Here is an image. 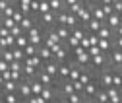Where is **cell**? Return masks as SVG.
<instances>
[{
  "mask_svg": "<svg viewBox=\"0 0 122 103\" xmlns=\"http://www.w3.org/2000/svg\"><path fill=\"white\" fill-rule=\"evenodd\" d=\"M95 80H97V84L101 86V87H111L112 86V70L107 66V68H103V70H99L97 74H95Z\"/></svg>",
  "mask_w": 122,
  "mask_h": 103,
  "instance_id": "1",
  "label": "cell"
},
{
  "mask_svg": "<svg viewBox=\"0 0 122 103\" xmlns=\"http://www.w3.org/2000/svg\"><path fill=\"white\" fill-rule=\"evenodd\" d=\"M37 22L47 29V27H54L56 25V12H45V14H39L37 16Z\"/></svg>",
  "mask_w": 122,
  "mask_h": 103,
  "instance_id": "2",
  "label": "cell"
},
{
  "mask_svg": "<svg viewBox=\"0 0 122 103\" xmlns=\"http://www.w3.org/2000/svg\"><path fill=\"white\" fill-rule=\"evenodd\" d=\"M18 95L20 99H29L33 93H31V80L23 78L21 82H18Z\"/></svg>",
  "mask_w": 122,
  "mask_h": 103,
  "instance_id": "3",
  "label": "cell"
},
{
  "mask_svg": "<svg viewBox=\"0 0 122 103\" xmlns=\"http://www.w3.org/2000/svg\"><path fill=\"white\" fill-rule=\"evenodd\" d=\"M109 66V60H107V53H101V54H95V56H91V68H93L95 72L103 70Z\"/></svg>",
  "mask_w": 122,
  "mask_h": 103,
  "instance_id": "4",
  "label": "cell"
},
{
  "mask_svg": "<svg viewBox=\"0 0 122 103\" xmlns=\"http://www.w3.org/2000/svg\"><path fill=\"white\" fill-rule=\"evenodd\" d=\"M43 86H58V78H54V76H51L49 72H45V70H39L37 72V76H35Z\"/></svg>",
  "mask_w": 122,
  "mask_h": 103,
  "instance_id": "5",
  "label": "cell"
},
{
  "mask_svg": "<svg viewBox=\"0 0 122 103\" xmlns=\"http://www.w3.org/2000/svg\"><path fill=\"white\" fill-rule=\"evenodd\" d=\"M72 58V56H70ZM70 58L66 62H60V66H58V82H62V80H68V76H70V68H72V64H70Z\"/></svg>",
  "mask_w": 122,
  "mask_h": 103,
  "instance_id": "6",
  "label": "cell"
},
{
  "mask_svg": "<svg viewBox=\"0 0 122 103\" xmlns=\"http://www.w3.org/2000/svg\"><path fill=\"white\" fill-rule=\"evenodd\" d=\"M37 56H41V58H43L45 62H49V60H52V58H54V54H52L51 47H47V45H45V43H43V45H39V47H37Z\"/></svg>",
  "mask_w": 122,
  "mask_h": 103,
  "instance_id": "7",
  "label": "cell"
},
{
  "mask_svg": "<svg viewBox=\"0 0 122 103\" xmlns=\"http://www.w3.org/2000/svg\"><path fill=\"white\" fill-rule=\"evenodd\" d=\"M58 66H60V62H56L54 58H52V60H49V62H45V66H43V70H45V72H49L51 76H54V78H58Z\"/></svg>",
  "mask_w": 122,
  "mask_h": 103,
  "instance_id": "8",
  "label": "cell"
},
{
  "mask_svg": "<svg viewBox=\"0 0 122 103\" xmlns=\"http://www.w3.org/2000/svg\"><path fill=\"white\" fill-rule=\"evenodd\" d=\"M0 92H2V93H12V92H16V93H18V82L6 80L2 86H0Z\"/></svg>",
  "mask_w": 122,
  "mask_h": 103,
  "instance_id": "9",
  "label": "cell"
},
{
  "mask_svg": "<svg viewBox=\"0 0 122 103\" xmlns=\"http://www.w3.org/2000/svg\"><path fill=\"white\" fill-rule=\"evenodd\" d=\"M105 23H107V25H109V27L112 29V31H114V29H116V27H118V25L122 23V20H120V16H118L116 12H112L111 16L107 18V22H105Z\"/></svg>",
  "mask_w": 122,
  "mask_h": 103,
  "instance_id": "10",
  "label": "cell"
},
{
  "mask_svg": "<svg viewBox=\"0 0 122 103\" xmlns=\"http://www.w3.org/2000/svg\"><path fill=\"white\" fill-rule=\"evenodd\" d=\"M56 29V33H58V37H60V41H68V37H70V33H72V29L68 27V25H56L54 27Z\"/></svg>",
  "mask_w": 122,
  "mask_h": 103,
  "instance_id": "11",
  "label": "cell"
},
{
  "mask_svg": "<svg viewBox=\"0 0 122 103\" xmlns=\"http://www.w3.org/2000/svg\"><path fill=\"white\" fill-rule=\"evenodd\" d=\"M97 35H99V39H112V37H114V31H112L107 23H103L101 29L97 31Z\"/></svg>",
  "mask_w": 122,
  "mask_h": 103,
  "instance_id": "12",
  "label": "cell"
},
{
  "mask_svg": "<svg viewBox=\"0 0 122 103\" xmlns=\"http://www.w3.org/2000/svg\"><path fill=\"white\" fill-rule=\"evenodd\" d=\"M101 25H103V22H99V20H95V18H91L89 22H87V25H85V29L89 33H97L99 29H101Z\"/></svg>",
  "mask_w": 122,
  "mask_h": 103,
  "instance_id": "13",
  "label": "cell"
},
{
  "mask_svg": "<svg viewBox=\"0 0 122 103\" xmlns=\"http://www.w3.org/2000/svg\"><path fill=\"white\" fill-rule=\"evenodd\" d=\"M99 49L103 51V53H109L111 49H112V39H99Z\"/></svg>",
  "mask_w": 122,
  "mask_h": 103,
  "instance_id": "14",
  "label": "cell"
},
{
  "mask_svg": "<svg viewBox=\"0 0 122 103\" xmlns=\"http://www.w3.org/2000/svg\"><path fill=\"white\" fill-rule=\"evenodd\" d=\"M43 87H45V86H43L37 78H33V80H31V93H33V95H41Z\"/></svg>",
  "mask_w": 122,
  "mask_h": 103,
  "instance_id": "15",
  "label": "cell"
},
{
  "mask_svg": "<svg viewBox=\"0 0 122 103\" xmlns=\"http://www.w3.org/2000/svg\"><path fill=\"white\" fill-rule=\"evenodd\" d=\"M93 99H95V101H103V103H109V93H107L105 87H99V92L95 93Z\"/></svg>",
  "mask_w": 122,
  "mask_h": 103,
  "instance_id": "16",
  "label": "cell"
},
{
  "mask_svg": "<svg viewBox=\"0 0 122 103\" xmlns=\"http://www.w3.org/2000/svg\"><path fill=\"white\" fill-rule=\"evenodd\" d=\"M62 99H66L68 103H83V97H81V93H78V92H74V93H70V95H66V97H62Z\"/></svg>",
  "mask_w": 122,
  "mask_h": 103,
  "instance_id": "17",
  "label": "cell"
},
{
  "mask_svg": "<svg viewBox=\"0 0 122 103\" xmlns=\"http://www.w3.org/2000/svg\"><path fill=\"white\" fill-rule=\"evenodd\" d=\"M27 43H29V37H27V33H25V31H23L21 35H18V37H16V47L23 49V47L27 45Z\"/></svg>",
  "mask_w": 122,
  "mask_h": 103,
  "instance_id": "18",
  "label": "cell"
},
{
  "mask_svg": "<svg viewBox=\"0 0 122 103\" xmlns=\"http://www.w3.org/2000/svg\"><path fill=\"white\" fill-rule=\"evenodd\" d=\"M4 95V103H18L20 101V95L16 92H12V93H2Z\"/></svg>",
  "mask_w": 122,
  "mask_h": 103,
  "instance_id": "19",
  "label": "cell"
},
{
  "mask_svg": "<svg viewBox=\"0 0 122 103\" xmlns=\"http://www.w3.org/2000/svg\"><path fill=\"white\" fill-rule=\"evenodd\" d=\"M23 53H25V56H33V54H37V45H33V43H27V45L23 47Z\"/></svg>",
  "mask_w": 122,
  "mask_h": 103,
  "instance_id": "20",
  "label": "cell"
},
{
  "mask_svg": "<svg viewBox=\"0 0 122 103\" xmlns=\"http://www.w3.org/2000/svg\"><path fill=\"white\" fill-rule=\"evenodd\" d=\"M66 25L72 29V27H76V25H80V22H78V16L76 14H70L68 12V20H66Z\"/></svg>",
  "mask_w": 122,
  "mask_h": 103,
  "instance_id": "21",
  "label": "cell"
},
{
  "mask_svg": "<svg viewBox=\"0 0 122 103\" xmlns=\"http://www.w3.org/2000/svg\"><path fill=\"white\" fill-rule=\"evenodd\" d=\"M16 10H18V8H16V4H14V0H12V4H10V6H8V8H6L2 14H0V16H4V18H12Z\"/></svg>",
  "mask_w": 122,
  "mask_h": 103,
  "instance_id": "22",
  "label": "cell"
},
{
  "mask_svg": "<svg viewBox=\"0 0 122 103\" xmlns=\"http://www.w3.org/2000/svg\"><path fill=\"white\" fill-rule=\"evenodd\" d=\"M49 4H51V10H52V12L64 10V4H62V0H49Z\"/></svg>",
  "mask_w": 122,
  "mask_h": 103,
  "instance_id": "23",
  "label": "cell"
},
{
  "mask_svg": "<svg viewBox=\"0 0 122 103\" xmlns=\"http://www.w3.org/2000/svg\"><path fill=\"white\" fill-rule=\"evenodd\" d=\"M112 86L122 90V78H120V74H118L116 70H112Z\"/></svg>",
  "mask_w": 122,
  "mask_h": 103,
  "instance_id": "24",
  "label": "cell"
},
{
  "mask_svg": "<svg viewBox=\"0 0 122 103\" xmlns=\"http://www.w3.org/2000/svg\"><path fill=\"white\" fill-rule=\"evenodd\" d=\"M45 12H51L49 0H41V2H39V14H45ZM39 14H37V16H39Z\"/></svg>",
  "mask_w": 122,
  "mask_h": 103,
  "instance_id": "25",
  "label": "cell"
},
{
  "mask_svg": "<svg viewBox=\"0 0 122 103\" xmlns=\"http://www.w3.org/2000/svg\"><path fill=\"white\" fill-rule=\"evenodd\" d=\"M2 58L8 60V62H12L14 60V49H2Z\"/></svg>",
  "mask_w": 122,
  "mask_h": 103,
  "instance_id": "26",
  "label": "cell"
},
{
  "mask_svg": "<svg viewBox=\"0 0 122 103\" xmlns=\"http://www.w3.org/2000/svg\"><path fill=\"white\" fill-rule=\"evenodd\" d=\"M23 58H25L23 49H20V47H14V60H23Z\"/></svg>",
  "mask_w": 122,
  "mask_h": 103,
  "instance_id": "27",
  "label": "cell"
},
{
  "mask_svg": "<svg viewBox=\"0 0 122 103\" xmlns=\"http://www.w3.org/2000/svg\"><path fill=\"white\" fill-rule=\"evenodd\" d=\"M10 33H12L14 37H18V35H21V33H23V29H21V25L18 23V25H14V27L10 29Z\"/></svg>",
  "mask_w": 122,
  "mask_h": 103,
  "instance_id": "28",
  "label": "cell"
},
{
  "mask_svg": "<svg viewBox=\"0 0 122 103\" xmlns=\"http://www.w3.org/2000/svg\"><path fill=\"white\" fill-rule=\"evenodd\" d=\"M29 103H49V101H45L41 95H31L29 97Z\"/></svg>",
  "mask_w": 122,
  "mask_h": 103,
  "instance_id": "29",
  "label": "cell"
},
{
  "mask_svg": "<svg viewBox=\"0 0 122 103\" xmlns=\"http://www.w3.org/2000/svg\"><path fill=\"white\" fill-rule=\"evenodd\" d=\"M6 70H10V62L4 60V58H0V72H6Z\"/></svg>",
  "mask_w": 122,
  "mask_h": 103,
  "instance_id": "30",
  "label": "cell"
},
{
  "mask_svg": "<svg viewBox=\"0 0 122 103\" xmlns=\"http://www.w3.org/2000/svg\"><path fill=\"white\" fill-rule=\"evenodd\" d=\"M12 18H14V22H16V23H20V22L23 20V14H21L20 10H16V12H14V16H12Z\"/></svg>",
  "mask_w": 122,
  "mask_h": 103,
  "instance_id": "31",
  "label": "cell"
},
{
  "mask_svg": "<svg viewBox=\"0 0 122 103\" xmlns=\"http://www.w3.org/2000/svg\"><path fill=\"white\" fill-rule=\"evenodd\" d=\"M10 4H12V0H0V14H2Z\"/></svg>",
  "mask_w": 122,
  "mask_h": 103,
  "instance_id": "32",
  "label": "cell"
},
{
  "mask_svg": "<svg viewBox=\"0 0 122 103\" xmlns=\"http://www.w3.org/2000/svg\"><path fill=\"white\" fill-rule=\"evenodd\" d=\"M8 35H10V29L0 23V37H8Z\"/></svg>",
  "mask_w": 122,
  "mask_h": 103,
  "instance_id": "33",
  "label": "cell"
},
{
  "mask_svg": "<svg viewBox=\"0 0 122 103\" xmlns=\"http://www.w3.org/2000/svg\"><path fill=\"white\" fill-rule=\"evenodd\" d=\"M78 2H81V0H62V4H64V10H66V8H70L72 4H78Z\"/></svg>",
  "mask_w": 122,
  "mask_h": 103,
  "instance_id": "34",
  "label": "cell"
},
{
  "mask_svg": "<svg viewBox=\"0 0 122 103\" xmlns=\"http://www.w3.org/2000/svg\"><path fill=\"white\" fill-rule=\"evenodd\" d=\"M0 74H2L4 82H6V80H12V70H6V72H0Z\"/></svg>",
  "mask_w": 122,
  "mask_h": 103,
  "instance_id": "35",
  "label": "cell"
},
{
  "mask_svg": "<svg viewBox=\"0 0 122 103\" xmlns=\"http://www.w3.org/2000/svg\"><path fill=\"white\" fill-rule=\"evenodd\" d=\"M114 35H120V37H122V23H120V25L114 29Z\"/></svg>",
  "mask_w": 122,
  "mask_h": 103,
  "instance_id": "36",
  "label": "cell"
},
{
  "mask_svg": "<svg viewBox=\"0 0 122 103\" xmlns=\"http://www.w3.org/2000/svg\"><path fill=\"white\" fill-rule=\"evenodd\" d=\"M95 2H99V4H112L114 0H95Z\"/></svg>",
  "mask_w": 122,
  "mask_h": 103,
  "instance_id": "37",
  "label": "cell"
},
{
  "mask_svg": "<svg viewBox=\"0 0 122 103\" xmlns=\"http://www.w3.org/2000/svg\"><path fill=\"white\" fill-rule=\"evenodd\" d=\"M18 103H29V99H20Z\"/></svg>",
  "mask_w": 122,
  "mask_h": 103,
  "instance_id": "38",
  "label": "cell"
},
{
  "mask_svg": "<svg viewBox=\"0 0 122 103\" xmlns=\"http://www.w3.org/2000/svg\"><path fill=\"white\" fill-rule=\"evenodd\" d=\"M118 16H120V20H122V10H120V12H118Z\"/></svg>",
  "mask_w": 122,
  "mask_h": 103,
  "instance_id": "39",
  "label": "cell"
},
{
  "mask_svg": "<svg viewBox=\"0 0 122 103\" xmlns=\"http://www.w3.org/2000/svg\"><path fill=\"white\" fill-rule=\"evenodd\" d=\"M0 58H2V49H0Z\"/></svg>",
  "mask_w": 122,
  "mask_h": 103,
  "instance_id": "40",
  "label": "cell"
},
{
  "mask_svg": "<svg viewBox=\"0 0 122 103\" xmlns=\"http://www.w3.org/2000/svg\"><path fill=\"white\" fill-rule=\"evenodd\" d=\"M81 2H89V0H81Z\"/></svg>",
  "mask_w": 122,
  "mask_h": 103,
  "instance_id": "41",
  "label": "cell"
},
{
  "mask_svg": "<svg viewBox=\"0 0 122 103\" xmlns=\"http://www.w3.org/2000/svg\"><path fill=\"white\" fill-rule=\"evenodd\" d=\"M118 103H122V99H120V101H118Z\"/></svg>",
  "mask_w": 122,
  "mask_h": 103,
  "instance_id": "42",
  "label": "cell"
}]
</instances>
